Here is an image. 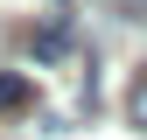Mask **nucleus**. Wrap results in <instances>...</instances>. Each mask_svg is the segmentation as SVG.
<instances>
[{"label": "nucleus", "instance_id": "obj_1", "mask_svg": "<svg viewBox=\"0 0 147 140\" xmlns=\"http://www.w3.org/2000/svg\"><path fill=\"white\" fill-rule=\"evenodd\" d=\"M28 56H35V63H63V56H70V21L35 28V35H28Z\"/></svg>", "mask_w": 147, "mask_h": 140}, {"label": "nucleus", "instance_id": "obj_2", "mask_svg": "<svg viewBox=\"0 0 147 140\" xmlns=\"http://www.w3.org/2000/svg\"><path fill=\"white\" fill-rule=\"evenodd\" d=\"M28 105H35V84L21 70H0V112H28Z\"/></svg>", "mask_w": 147, "mask_h": 140}, {"label": "nucleus", "instance_id": "obj_3", "mask_svg": "<svg viewBox=\"0 0 147 140\" xmlns=\"http://www.w3.org/2000/svg\"><path fill=\"white\" fill-rule=\"evenodd\" d=\"M126 119H133V126L147 133V70L133 77V91H126Z\"/></svg>", "mask_w": 147, "mask_h": 140}]
</instances>
